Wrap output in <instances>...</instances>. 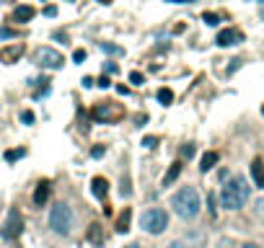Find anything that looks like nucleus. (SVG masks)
Wrapping results in <instances>:
<instances>
[{
  "instance_id": "nucleus-1",
  "label": "nucleus",
  "mask_w": 264,
  "mask_h": 248,
  "mask_svg": "<svg viewBox=\"0 0 264 248\" xmlns=\"http://www.w3.org/2000/svg\"><path fill=\"white\" fill-rule=\"evenodd\" d=\"M171 207H174V212L181 220H195L200 215V210H202V199H200V194H197L195 186H184V189H179L174 194Z\"/></svg>"
},
{
  "instance_id": "nucleus-2",
  "label": "nucleus",
  "mask_w": 264,
  "mask_h": 248,
  "mask_svg": "<svg viewBox=\"0 0 264 248\" xmlns=\"http://www.w3.org/2000/svg\"><path fill=\"white\" fill-rule=\"evenodd\" d=\"M246 202H249V184L244 176H233L220 191V204L225 210H241Z\"/></svg>"
},
{
  "instance_id": "nucleus-3",
  "label": "nucleus",
  "mask_w": 264,
  "mask_h": 248,
  "mask_svg": "<svg viewBox=\"0 0 264 248\" xmlns=\"http://www.w3.org/2000/svg\"><path fill=\"white\" fill-rule=\"evenodd\" d=\"M50 228L57 233V235H67L73 230V210L65 204V202H57L50 212Z\"/></svg>"
},
{
  "instance_id": "nucleus-4",
  "label": "nucleus",
  "mask_w": 264,
  "mask_h": 248,
  "mask_svg": "<svg viewBox=\"0 0 264 248\" xmlns=\"http://www.w3.org/2000/svg\"><path fill=\"white\" fill-rule=\"evenodd\" d=\"M91 116L96 121H104V124H117L125 119V106L117 104V101H104V104H96Z\"/></svg>"
},
{
  "instance_id": "nucleus-5",
  "label": "nucleus",
  "mask_w": 264,
  "mask_h": 248,
  "mask_svg": "<svg viewBox=\"0 0 264 248\" xmlns=\"http://www.w3.org/2000/svg\"><path fill=\"white\" fill-rule=\"evenodd\" d=\"M140 225H142V230H148L150 235H161V233L169 228V215H166V210H161V207H150V210L142 215Z\"/></svg>"
},
{
  "instance_id": "nucleus-6",
  "label": "nucleus",
  "mask_w": 264,
  "mask_h": 248,
  "mask_svg": "<svg viewBox=\"0 0 264 248\" xmlns=\"http://www.w3.org/2000/svg\"><path fill=\"white\" fill-rule=\"evenodd\" d=\"M34 60L39 62L42 67H47V70H60L62 62H65V57L57 49H52V47H39V49H36V55H34Z\"/></svg>"
},
{
  "instance_id": "nucleus-7",
  "label": "nucleus",
  "mask_w": 264,
  "mask_h": 248,
  "mask_svg": "<svg viewBox=\"0 0 264 248\" xmlns=\"http://www.w3.org/2000/svg\"><path fill=\"white\" fill-rule=\"evenodd\" d=\"M21 230H23V217H21L18 210H11L6 222H3V228H0V235H3L6 240H16L21 235Z\"/></svg>"
},
{
  "instance_id": "nucleus-8",
  "label": "nucleus",
  "mask_w": 264,
  "mask_h": 248,
  "mask_svg": "<svg viewBox=\"0 0 264 248\" xmlns=\"http://www.w3.org/2000/svg\"><path fill=\"white\" fill-rule=\"evenodd\" d=\"M215 41H218V47H233V44H238V41H244V34L238 29H223Z\"/></svg>"
},
{
  "instance_id": "nucleus-9",
  "label": "nucleus",
  "mask_w": 264,
  "mask_h": 248,
  "mask_svg": "<svg viewBox=\"0 0 264 248\" xmlns=\"http://www.w3.org/2000/svg\"><path fill=\"white\" fill-rule=\"evenodd\" d=\"M23 55V44H13V47H6V49H0V62H6V65H13L18 62Z\"/></svg>"
},
{
  "instance_id": "nucleus-10",
  "label": "nucleus",
  "mask_w": 264,
  "mask_h": 248,
  "mask_svg": "<svg viewBox=\"0 0 264 248\" xmlns=\"http://www.w3.org/2000/svg\"><path fill=\"white\" fill-rule=\"evenodd\" d=\"M86 238H88V243H93V245H104V240H106V235H104V228H101L99 222H91V225H88V230H86Z\"/></svg>"
},
{
  "instance_id": "nucleus-11",
  "label": "nucleus",
  "mask_w": 264,
  "mask_h": 248,
  "mask_svg": "<svg viewBox=\"0 0 264 248\" xmlns=\"http://www.w3.org/2000/svg\"><path fill=\"white\" fill-rule=\"evenodd\" d=\"M91 191H93V196L96 199H106V194H109V181L106 179H101V176H96L93 181H91Z\"/></svg>"
},
{
  "instance_id": "nucleus-12",
  "label": "nucleus",
  "mask_w": 264,
  "mask_h": 248,
  "mask_svg": "<svg viewBox=\"0 0 264 248\" xmlns=\"http://www.w3.org/2000/svg\"><path fill=\"white\" fill-rule=\"evenodd\" d=\"M251 179L256 181V186H259V189H264V163H261L259 158L251 163Z\"/></svg>"
},
{
  "instance_id": "nucleus-13",
  "label": "nucleus",
  "mask_w": 264,
  "mask_h": 248,
  "mask_svg": "<svg viewBox=\"0 0 264 248\" xmlns=\"http://www.w3.org/2000/svg\"><path fill=\"white\" fill-rule=\"evenodd\" d=\"M47 199H50V184H47V181H42L39 186H36V191H34V204H36V207H42Z\"/></svg>"
},
{
  "instance_id": "nucleus-14",
  "label": "nucleus",
  "mask_w": 264,
  "mask_h": 248,
  "mask_svg": "<svg viewBox=\"0 0 264 248\" xmlns=\"http://www.w3.org/2000/svg\"><path fill=\"white\" fill-rule=\"evenodd\" d=\"M34 18V8L31 6H18L16 11H13V21H18V23H26V21H31Z\"/></svg>"
},
{
  "instance_id": "nucleus-15",
  "label": "nucleus",
  "mask_w": 264,
  "mask_h": 248,
  "mask_svg": "<svg viewBox=\"0 0 264 248\" xmlns=\"http://www.w3.org/2000/svg\"><path fill=\"white\" fill-rule=\"evenodd\" d=\"M130 222H132V210H130V207H125V212L117 217V233H127Z\"/></svg>"
},
{
  "instance_id": "nucleus-16",
  "label": "nucleus",
  "mask_w": 264,
  "mask_h": 248,
  "mask_svg": "<svg viewBox=\"0 0 264 248\" xmlns=\"http://www.w3.org/2000/svg\"><path fill=\"white\" fill-rule=\"evenodd\" d=\"M218 160H220V155H218L215 150H210V153H205V155H202V165H200V168H202V173H207V171H212Z\"/></svg>"
},
{
  "instance_id": "nucleus-17",
  "label": "nucleus",
  "mask_w": 264,
  "mask_h": 248,
  "mask_svg": "<svg viewBox=\"0 0 264 248\" xmlns=\"http://www.w3.org/2000/svg\"><path fill=\"white\" fill-rule=\"evenodd\" d=\"M181 173V163L176 160V163H171V168H169V173L163 176V186H171L174 181H176V176Z\"/></svg>"
},
{
  "instance_id": "nucleus-18",
  "label": "nucleus",
  "mask_w": 264,
  "mask_h": 248,
  "mask_svg": "<svg viewBox=\"0 0 264 248\" xmlns=\"http://www.w3.org/2000/svg\"><path fill=\"white\" fill-rule=\"evenodd\" d=\"M158 101H161L163 106H169V104L174 101V91H171V88H161V91H158Z\"/></svg>"
},
{
  "instance_id": "nucleus-19",
  "label": "nucleus",
  "mask_w": 264,
  "mask_h": 248,
  "mask_svg": "<svg viewBox=\"0 0 264 248\" xmlns=\"http://www.w3.org/2000/svg\"><path fill=\"white\" fill-rule=\"evenodd\" d=\"M23 155H26V150H23V147H18V150H8V153H6V160H8V163H13V160H18V158H23Z\"/></svg>"
},
{
  "instance_id": "nucleus-20",
  "label": "nucleus",
  "mask_w": 264,
  "mask_h": 248,
  "mask_svg": "<svg viewBox=\"0 0 264 248\" xmlns=\"http://www.w3.org/2000/svg\"><path fill=\"white\" fill-rule=\"evenodd\" d=\"M158 145V137L156 135H148V137H142V147H148V150H153Z\"/></svg>"
},
{
  "instance_id": "nucleus-21",
  "label": "nucleus",
  "mask_w": 264,
  "mask_h": 248,
  "mask_svg": "<svg viewBox=\"0 0 264 248\" xmlns=\"http://www.w3.org/2000/svg\"><path fill=\"white\" fill-rule=\"evenodd\" d=\"M254 212H256V217H259V220H264V196H261V199H256Z\"/></svg>"
},
{
  "instance_id": "nucleus-22",
  "label": "nucleus",
  "mask_w": 264,
  "mask_h": 248,
  "mask_svg": "<svg viewBox=\"0 0 264 248\" xmlns=\"http://www.w3.org/2000/svg\"><path fill=\"white\" fill-rule=\"evenodd\" d=\"M202 21H205L207 26H218V21H220V18H218L215 13H205V16H202Z\"/></svg>"
},
{
  "instance_id": "nucleus-23",
  "label": "nucleus",
  "mask_w": 264,
  "mask_h": 248,
  "mask_svg": "<svg viewBox=\"0 0 264 248\" xmlns=\"http://www.w3.org/2000/svg\"><path fill=\"white\" fill-rule=\"evenodd\" d=\"M73 60H75V62H86V49H75V52H73Z\"/></svg>"
},
{
  "instance_id": "nucleus-24",
  "label": "nucleus",
  "mask_w": 264,
  "mask_h": 248,
  "mask_svg": "<svg viewBox=\"0 0 264 248\" xmlns=\"http://www.w3.org/2000/svg\"><path fill=\"white\" fill-rule=\"evenodd\" d=\"M21 119H23V124H34V111H21Z\"/></svg>"
},
{
  "instance_id": "nucleus-25",
  "label": "nucleus",
  "mask_w": 264,
  "mask_h": 248,
  "mask_svg": "<svg viewBox=\"0 0 264 248\" xmlns=\"http://www.w3.org/2000/svg\"><path fill=\"white\" fill-rule=\"evenodd\" d=\"M101 49H104V52H109V55H119V52H122V49H119V47H114V44H101Z\"/></svg>"
},
{
  "instance_id": "nucleus-26",
  "label": "nucleus",
  "mask_w": 264,
  "mask_h": 248,
  "mask_svg": "<svg viewBox=\"0 0 264 248\" xmlns=\"http://www.w3.org/2000/svg\"><path fill=\"white\" fill-rule=\"evenodd\" d=\"M192 155H195V147H192V145H184V147H181V158H192Z\"/></svg>"
},
{
  "instance_id": "nucleus-27",
  "label": "nucleus",
  "mask_w": 264,
  "mask_h": 248,
  "mask_svg": "<svg viewBox=\"0 0 264 248\" xmlns=\"http://www.w3.org/2000/svg\"><path fill=\"white\" fill-rule=\"evenodd\" d=\"M104 153H106V147H104V145H96V147L91 150V155H93V158H101Z\"/></svg>"
},
{
  "instance_id": "nucleus-28",
  "label": "nucleus",
  "mask_w": 264,
  "mask_h": 248,
  "mask_svg": "<svg viewBox=\"0 0 264 248\" xmlns=\"http://www.w3.org/2000/svg\"><path fill=\"white\" fill-rule=\"evenodd\" d=\"M130 83H135V86H140V83H142V75H140V72H130Z\"/></svg>"
},
{
  "instance_id": "nucleus-29",
  "label": "nucleus",
  "mask_w": 264,
  "mask_h": 248,
  "mask_svg": "<svg viewBox=\"0 0 264 248\" xmlns=\"http://www.w3.org/2000/svg\"><path fill=\"white\" fill-rule=\"evenodd\" d=\"M11 36H16V31H11V29H0V39H11Z\"/></svg>"
},
{
  "instance_id": "nucleus-30",
  "label": "nucleus",
  "mask_w": 264,
  "mask_h": 248,
  "mask_svg": "<svg viewBox=\"0 0 264 248\" xmlns=\"http://www.w3.org/2000/svg\"><path fill=\"white\" fill-rule=\"evenodd\" d=\"M99 86H101V88H109V86H111V80H109V78H101V80H99Z\"/></svg>"
},
{
  "instance_id": "nucleus-31",
  "label": "nucleus",
  "mask_w": 264,
  "mask_h": 248,
  "mask_svg": "<svg viewBox=\"0 0 264 248\" xmlns=\"http://www.w3.org/2000/svg\"><path fill=\"white\" fill-rule=\"evenodd\" d=\"M106 72H117V65L114 62H106Z\"/></svg>"
},
{
  "instance_id": "nucleus-32",
  "label": "nucleus",
  "mask_w": 264,
  "mask_h": 248,
  "mask_svg": "<svg viewBox=\"0 0 264 248\" xmlns=\"http://www.w3.org/2000/svg\"><path fill=\"white\" fill-rule=\"evenodd\" d=\"M93 86V78H83V88H91Z\"/></svg>"
},
{
  "instance_id": "nucleus-33",
  "label": "nucleus",
  "mask_w": 264,
  "mask_h": 248,
  "mask_svg": "<svg viewBox=\"0 0 264 248\" xmlns=\"http://www.w3.org/2000/svg\"><path fill=\"white\" fill-rule=\"evenodd\" d=\"M44 13H47V16H57V8H55V6H50V8L44 11Z\"/></svg>"
},
{
  "instance_id": "nucleus-34",
  "label": "nucleus",
  "mask_w": 264,
  "mask_h": 248,
  "mask_svg": "<svg viewBox=\"0 0 264 248\" xmlns=\"http://www.w3.org/2000/svg\"><path fill=\"white\" fill-rule=\"evenodd\" d=\"M169 248H186V245H184V243H179V240H174V243H171Z\"/></svg>"
},
{
  "instance_id": "nucleus-35",
  "label": "nucleus",
  "mask_w": 264,
  "mask_h": 248,
  "mask_svg": "<svg viewBox=\"0 0 264 248\" xmlns=\"http://www.w3.org/2000/svg\"><path fill=\"white\" fill-rule=\"evenodd\" d=\"M169 3H195V0H169Z\"/></svg>"
},
{
  "instance_id": "nucleus-36",
  "label": "nucleus",
  "mask_w": 264,
  "mask_h": 248,
  "mask_svg": "<svg viewBox=\"0 0 264 248\" xmlns=\"http://www.w3.org/2000/svg\"><path fill=\"white\" fill-rule=\"evenodd\" d=\"M244 248H259V245H254V243H246V245H244Z\"/></svg>"
},
{
  "instance_id": "nucleus-37",
  "label": "nucleus",
  "mask_w": 264,
  "mask_h": 248,
  "mask_svg": "<svg viewBox=\"0 0 264 248\" xmlns=\"http://www.w3.org/2000/svg\"><path fill=\"white\" fill-rule=\"evenodd\" d=\"M125 248H142V245H137V243H132V245H125Z\"/></svg>"
},
{
  "instance_id": "nucleus-38",
  "label": "nucleus",
  "mask_w": 264,
  "mask_h": 248,
  "mask_svg": "<svg viewBox=\"0 0 264 248\" xmlns=\"http://www.w3.org/2000/svg\"><path fill=\"white\" fill-rule=\"evenodd\" d=\"M99 3H114V0H99Z\"/></svg>"
},
{
  "instance_id": "nucleus-39",
  "label": "nucleus",
  "mask_w": 264,
  "mask_h": 248,
  "mask_svg": "<svg viewBox=\"0 0 264 248\" xmlns=\"http://www.w3.org/2000/svg\"><path fill=\"white\" fill-rule=\"evenodd\" d=\"M261 114H264V109H261Z\"/></svg>"
}]
</instances>
